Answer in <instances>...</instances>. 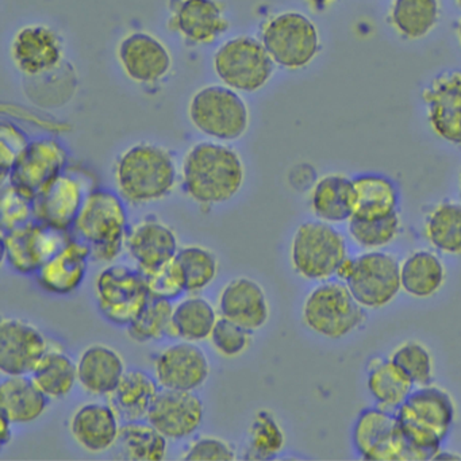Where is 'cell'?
Returning a JSON list of instances; mask_svg holds the SVG:
<instances>
[{
	"mask_svg": "<svg viewBox=\"0 0 461 461\" xmlns=\"http://www.w3.org/2000/svg\"><path fill=\"white\" fill-rule=\"evenodd\" d=\"M241 155L225 142L201 141L194 144L183 158L182 187L199 206L228 203L239 195L245 183Z\"/></svg>",
	"mask_w": 461,
	"mask_h": 461,
	"instance_id": "cell-1",
	"label": "cell"
},
{
	"mask_svg": "<svg viewBox=\"0 0 461 461\" xmlns=\"http://www.w3.org/2000/svg\"><path fill=\"white\" fill-rule=\"evenodd\" d=\"M395 417L412 461L434 460L455 426L457 406L449 391L423 385L412 390Z\"/></svg>",
	"mask_w": 461,
	"mask_h": 461,
	"instance_id": "cell-2",
	"label": "cell"
},
{
	"mask_svg": "<svg viewBox=\"0 0 461 461\" xmlns=\"http://www.w3.org/2000/svg\"><path fill=\"white\" fill-rule=\"evenodd\" d=\"M176 161L171 150L139 142L123 150L114 163V182L123 201L133 206L163 201L176 187Z\"/></svg>",
	"mask_w": 461,
	"mask_h": 461,
	"instance_id": "cell-3",
	"label": "cell"
},
{
	"mask_svg": "<svg viewBox=\"0 0 461 461\" xmlns=\"http://www.w3.org/2000/svg\"><path fill=\"white\" fill-rule=\"evenodd\" d=\"M72 230L75 239L88 245L93 261L113 263L126 249L128 212L120 194L94 188L88 194Z\"/></svg>",
	"mask_w": 461,
	"mask_h": 461,
	"instance_id": "cell-4",
	"label": "cell"
},
{
	"mask_svg": "<svg viewBox=\"0 0 461 461\" xmlns=\"http://www.w3.org/2000/svg\"><path fill=\"white\" fill-rule=\"evenodd\" d=\"M303 325L317 336L341 339L360 330L366 322V310L350 293L347 283L326 280L315 285L302 306Z\"/></svg>",
	"mask_w": 461,
	"mask_h": 461,
	"instance_id": "cell-5",
	"label": "cell"
},
{
	"mask_svg": "<svg viewBox=\"0 0 461 461\" xmlns=\"http://www.w3.org/2000/svg\"><path fill=\"white\" fill-rule=\"evenodd\" d=\"M191 125L212 141L234 142L247 134L250 113L241 94L223 85L199 88L187 106Z\"/></svg>",
	"mask_w": 461,
	"mask_h": 461,
	"instance_id": "cell-6",
	"label": "cell"
},
{
	"mask_svg": "<svg viewBox=\"0 0 461 461\" xmlns=\"http://www.w3.org/2000/svg\"><path fill=\"white\" fill-rule=\"evenodd\" d=\"M347 258L344 234L323 221L301 223L291 240V267L298 276L310 282L333 279Z\"/></svg>",
	"mask_w": 461,
	"mask_h": 461,
	"instance_id": "cell-7",
	"label": "cell"
},
{
	"mask_svg": "<svg viewBox=\"0 0 461 461\" xmlns=\"http://www.w3.org/2000/svg\"><path fill=\"white\" fill-rule=\"evenodd\" d=\"M275 66L261 40L237 36L223 42L212 56V69L223 86L240 94L263 90L274 77Z\"/></svg>",
	"mask_w": 461,
	"mask_h": 461,
	"instance_id": "cell-8",
	"label": "cell"
},
{
	"mask_svg": "<svg viewBox=\"0 0 461 461\" xmlns=\"http://www.w3.org/2000/svg\"><path fill=\"white\" fill-rule=\"evenodd\" d=\"M260 40L276 66L287 71L309 67L321 50L317 26L298 12L274 15L261 26Z\"/></svg>",
	"mask_w": 461,
	"mask_h": 461,
	"instance_id": "cell-9",
	"label": "cell"
},
{
	"mask_svg": "<svg viewBox=\"0 0 461 461\" xmlns=\"http://www.w3.org/2000/svg\"><path fill=\"white\" fill-rule=\"evenodd\" d=\"M149 296L145 275L139 268L110 264L96 276V304L102 317L113 325L128 328Z\"/></svg>",
	"mask_w": 461,
	"mask_h": 461,
	"instance_id": "cell-10",
	"label": "cell"
},
{
	"mask_svg": "<svg viewBox=\"0 0 461 461\" xmlns=\"http://www.w3.org/2000/svg\"><path fill=\"white\" fill-rule=\"evenodd\" d=\"M344 283L364 309H383L402 291L401 263L391 253L366 250L352 258V272Z\"/></svg>",
	"mask_w": 461,
	"mask_h": 461,
	"instance_id": "cell-11",
	"label": "cell"
},
{
	"mask_svg": "<svg viewBox=\"0 0 461 461\" xmlns=\"http://www.w3.org/2000/svg\"><path fill=\"white\" fill-rule=\"evenodd\" d=\"M94 188L95 185L85 171L67 167L63 174L34 198V220L58 230H72L88 194Z\"/></svg>",
	"mask_w": 461,
	"mask_h": 461,
	"instance_id": "cell-12",
	"label": "cell"
},
{
	"mask_svg": "<svg viewBox=\"0 0 461 461\" xmlns=\"http://www.w3.org/2000/svg\"><path fill=\"white\" fill-rule=\"evenodd\" d=\"M353 450L366 461H412L395 412L377 406L361 410L352 426Z\"/></svg>",
	"mask_w": 461,
	"mask_h": 461,
	"instance_id": "cell-13",
	"label": "cell"
},
{
	"mask_svg": "<svg viewBox=\"0 0 461 461\" xmlns=\"http://www.w3.org/2000/svg\"><path fill=\"white\" fill-rule=\"evenodd\" d=\"M69 239V231L58 230L34 220L14 230L2 233L4 258L17 274L25 276L37 275Z\"/></svg>",
	"mask_w": 461,
	"mask_h": 461,
	"instance_id": "cell-14",
	"label": "cell"
},
{
	"mask_svg": "<svg viewBox=\"0 0 461 461\" xmlns=\"http://www.w3.org/2000/svg\"><path fill=\"white\" fill-rule=\"evenodd\" d=\"M10 58L18 72L37 79L63 67L64 41L58 31L42 23L26 25L13 37Z\"/></svg>",
	"mask_w": 461,
	"mask_h": 461,
	"instance_id": "cell-15",
	"label": "cell"
},
{
	"mask_svg": "<svg viewBox=\"0 0 461 461\" xmlns=\"http://www.w3.org/2000/svg\"><path fill=\"white\" fill-rule=\"evenodd\" d=\"M68 167V153L55 139H37L23 150L6 183L34 201ZM5 185V183H4Z\"/></svg>",
	"mask_w": 461,
	"mask_h": 461,
	"instance_id": "cell-16",
	"label": "cell"
},
{
	"mask_svg": "<svg viewBox=\"0 0 461 461\" xmlns=\"http://www.w3.org/2000/svg\"><path fill=\"white\" fill-rule=\"evenodd\" d=\"M168 29L185 44L212 45L230 28L220 0H169Z\"/></svg>",
	"mask_w": 461,
	"mask_h": 461,
	"instance_id": "cell-17",
	"label": "cell"
},
{
	"mask_svg": "<svg viewBox=\"0 0 461 461\" xmlns=\"http://www.w3.org/2000/svg\"><path fill=\"white\" fill-rule=\"evenodd\" d=\"M117 59L128 79L141 86L166 79L174 63L167 45L148 32L126 34L118 44Z\"/></svg>",
	"mask_w": 461,
	"mask_h": 461,
	"instance_id": "cell-18",
	"label": "cell"
},
{
	"mask_svg": "<svg viewBox=\"0 0 461 461\" xmlns=\"http://www.w3.org/2000/svg\"><path fill=\"white\" fill-rule=\"evenodd\" d=\"M50 348L47 336L33 323L18 318L0 322V371L5 376L32 375Z\"/></svg>",
	"mask_w": 461,
	"mask_h": 461,
	"instance_id": "cell-19",
	"label": "cell"
},
{
	"mask_svg": "<svg viewBox=\"0 0 461 461\" xmlns=\"http://www.w3.org/2000/svg\"><path fill=\"white\" fill-rule=\"evenodd\" d=\"M209 357L195 342L180 341L161 350L155 358V377L161 388L196 391L210 376Z\"/></svg>",
	"mask_w": 461,
	"mask_h": 461,
	"instance_id": "cell-20",
	"label": "cell"
},
{
	"mask_svg": "<svg viewBox=\"0 0 461 461\" xmlns=\"http://www.w3.org/2000/svg\"><path fill=\"white\" fill-rule=\"evenodd\" d=\"M431 131L438 139L461 148V72L434 77L422 93Z\"/></svg>",
	"mask_w": 461,
	"mask_h": 461,
	"instance_id": "cell-21",
	"label": "cell"
},
{
	"mask_svg": "<svg viewBox=\"0 0 461 461\" xmlns=\"http://www.w3.org/2000/svg\"><path fill=\"white\" fill-rule=\"evenodd\" d=\"M204 406L195 391L166 390L158 393L147 420L168 439L194 436L203 422Z\"/></svg>",
	"mask_w": 461,
	"mask_h": 461,
	"instance_id": "cell-22",
	"label": "cell"
},
{
	"mask_svg": "<svg viewBox=\"0 0 461 461\" xmlns=\"http://www.w3.org/2000/svg\"><path fill=\"white\" fill-rule=\"evenodd\" d=\"M179 249L176 231L155 215L142 218L126 237V250L144 274L174 260Z\"/></svg>",
	"mask_w": 461,
	"mask_h": 461,
	"instance_id": "cell-23",
	"label": "cell"
},
{
	"mask_svg": "<svg viewBox=\"0 0 461 461\" xmlns=\"http://www.w3.org/2000/svg\"><path fill=\"white\" fill-rule=\"evenodd\" d=\"M220 315L248 330H260L268 323L271 306L260 283L247 276L234 277L223 285L218 296Z\"/></svg>",
	"mask_w": 461,
	"mask_h": 461,
	"instance_id": "cell-24",
	"label": "cell"
},
{
	"mask_svg": "<svg viewBox=\"0 0 461 461\" xmlns=\"http://www.w3.org/2000/svg\"><path fill=\"white\" fill-rule=\"evenodd\" d=\"M93 261L88 245L71 237L69 241L37 272L40 287L52 295L67 296L85 282L88 264Z\"/></svg>",
	"mask_w": 461,
	"mask_h": 461,
	"instance_id": "cell-25",
	"label": "cell"
},
{
	"mask_svg": "<svg viewBox=\"0 0 461 461\" xmlns=\"http://www.w3.org/2000/svg\"><path fill=\"white\" fill-rule=\"evenodd\" d=\"M121 418L110 403H86L69 420L75 441L90 453H104L117 445Z\"/></svg>",
	"mask_w": 461,
	"mask_h": 461,
	"instance_id": "cell-26",
	"label": "cell"
},
{
	"mask_svg": "<svg viewBox=\"0 0 461 461\" xmlns=\"http://www.w3.org/2000/svg\"><path fill=\"white\" fill-rule=\"evenodd\" d=\"M77 366V382L86 393L94 396L112 395L128 371L121 353L104 344L86 348L80 353Z\"/></svg>",
	"mask_w": 461,
	"mask_h": 461,
	"instance_id": "cell-27",
	"label": "cell"
},
{
	"mask_svg": "<svg viewBox=\"0 0 461 461\" xmlns=\"http://www.w3.org/2000/svg\"><path fill=\"white\" fill-rule=\"evenodd\" d=\"M399 188L390 177L382 174H361L352 177L353 217H387L398 212Z\"/></svg>",
	"mask_w": 461,
	"mask_h": 461,
	"instance_id": "cell-28",
	"label": "cell"
},
{
	"mask_svg": "<svg viewBox=\"0 0 461 461\" xmlns=\"http://www.w3.org/2000/svg\"><path fill=\"white\" fill-rule=\"evenodd\" d=\"M0 412L14 425H28L39 420L50 407L45 395L32 376H7L0 384Z\"/></svg>",
	"mask_w": 461,
	"mask_h": 461,
	"instance_id": "cell-29",
	"label": "cell"
},
{
	"mask_svg": "<svg viewBox=\"0 0 461 461\" xmlns=\"http://www.w3.org/2000/svg\"><path fill=\"white\" fill-rule=\"evenodd\" d=\"M310 210L323 222H348L353 217L352 179L344 174H328L320 177L310 190Z\"/></svg>",
	"mask_w": 461,
	"mask_h": 461,
	"instance_id": "cell-30",
	"label": "cell"
},
{
	"mask_svg": "<svg viewBox=\"0 0 461 461\" xmlns=\"http://www.w3.org/2000/svg\"><path fill=\"white\" fill-rule=\"evenodd\" d=\"M447 282V267L436 252L415 250L401 263L402 291L414 299L436 296Z\"/></svg>",
	"mask_w": 461,
	"mask_h": 461,
	"instance_id": "cell-31",
	"label": "cell"
},
{
	"mask_svg": "<svg viewBox=\"0 0 461 461\" xmlns=\"http://www.w3.org/2000/svg\"><path fill=\"white\" fill-rule=\"evenodd\" d=\"M415 385L390 357L372 358L366 366V390L375 406L395 412Z\"/></svg>",
	"mask_w": 461,
	"mask_h": 461,
	"instance_id": "cell-32",
	"label": "cell"
},
{
	"mask_svg": "<svg viewBox=\"0 0 461 461\" xmlns=\"http://www.w3.org/2000/svg\"><path fill=\"white\" fill-rule=\"evenodd\" d=\"M158 387L160 384L156 377L150 376L148 372L128 369L114 393L110 395V404L125 422L145 420L160 393Z\"/></svg>",
	"mask_w": 461,
	"mask_h": 461,
	"instance_id": "cell-33",
	"label": "cell"
},
{
	"mask_svg": "<svg viewBox=\"0 0 461 461\" xmlns=\"http://www.w3.org/2000/svg\"><path fill=\"white\" fill-rule=\"evenodd\" d=\"M218 318L212 302L194 294L175 304L171 337L195 344L204 341L212 336Z\"/></svg>",
	"mask_w": 461,
	"mask_h": 461,
	"instance_id": "cell-34",
	"label": "cell"
},
{
	"mask_svg": "<svg viewBox=\"0 0 461 461\" xmlns=\"http://www.w3.org/2000/svg\"><path fill=\"white\" fill-rule=\"evenodd\" d=\"M31 376L40 390L50 399L66 398L72 393L75 384L79 383L77 363L60 348H50Z\"/></svg>",
	"mask_w": 461,
	"mask_h": 461,
	"instance_id": "cell-35",
	"label": "cell"
},
{
	"mask_svg": "<svg viewBox=\"0 0 461 461\" xmlns=\"http://www.w3.org/2000/svg\"><path fill=\"white\" fill-rule=\"evenodd\" d=\"M423 233L437 252L461 256V203L441 202L431 207L423 222Z\"/></svg>",
	"mask_w": 461,
	"mask_h": 461,
	"instance_id": "cell-36",
	"label": "cell"
},
{
	"mask_svg": "<svg viewBox=\"0 0 461 461\" xmlns=\"http://www.w3.org/2000/svg\"><path fill=\"white\" fill-rule=\"evenodd\" d=\"M117 445L126 460L163 461L168 452V438L142 420L123 423Z\"/></svg>",
	"mask_w": 461,
	"mask_h": 461,
	"instance_id": "cell-37",
	"label": "cell"
},
{
	"mask_svg": "<svg viewBox=\"0 0 461 461\" xmlns=\"http://www.w3.org/2000/svg\"><path fill=\"white\" fill-rule=\"evenodd\" d=\"M285 431L276 415L268 409L258 410L248 428L245 458L272 460L285 450Z\"/></svg>",
	"mask_w": 461,
	"mask_h": 461,
	"instance_id": "cell-38",
	"label": "cell"
},
{
	"mask_svg": "<svg viewBox=\"0 0 461 461\" xmlns=\"http://www.w3.org/2000/svg\"><path fill=\"white\" fill-rule=\"evenodd\" d=\"M439 18L438 0H393L391 25L406 40L428 36Z\"/></svg>",
	"mask_w": 461,
	"mask_h": 461,
	"instance_id": "cell-39",
	"label": "cell"
},
{
	"mask_svg": "<svg viewBox=\"0 0 461 461\" xmlns=\"http://www.w3.org/2000/svg\"><path fill=\"white\" fill-rule=\"evenodd\" d=\"M174 263L182 276L185 293L198 294L206 290L217 279L220 271L217 256L202 245L180 248Z\"/></svg>",
	"mask_w": 461,
	"mask_h": 461,
	"instance_id": "cell-40",
	"label": "cell"
},
{
	"mask_svg": "<svg viewBox=\"0 0 461 461\" xmlns=\"http://www.w3.org/2000/svg\"><path fill=\"white\" fill-rule=\"evenodd\" d=\"M174 304L168 299L149 296L140 314L128 326V334L139 344L171 337Z\"/></svg>",
	"mask_w": 461,
	"mask_h": 461,
	"instance_id": "cell-41",
	"label": "cell"
},
{
	"mask_svg": "<svg viewBox=\"0 0 461 461\" xmlns=\"http://www.w3.org/2000/svg\"><path fill=\"white\" fill-rule=\"evenodd\" d=\"M402 231V220L399 212L387 217L366 218L352 217L348 221V233L357 247L364 250H382L393 244Z\"/></svg>",
	"mask_w": 461,
	"mask_h": 461,
	"instance_id": "cell-42",
	"label": "cell"
},
{
	"mask_svg": "<svg viewBox=\"0 0 461 461\" xmlns=\"http://www.w3.org/2000/svg\"><path fill=\"white\" fill-rule=\"evenodd\" d=\"M415 387L433 384L434 357L430 349L420 341H406L398 345L388 356Z\"/></svg>",
	"mask_w": 461,
	"mask_h": 461,
	"instance_id": "cell-43",
	"label": "cell"
},
{
	"mask_svg": "<svg viewBox=\"0 0 461 461\" xmlns=\"http://www.w3.org/2000/svg\"><path fill=\"white\" fill-rule=\"evenodd\" d=\"M252 334V331L221 315L209 339L215 352L222 357L236 358L249 349Z\"/></svg>",
	"mask_w": 461,
	"mask_h": 461,
	"instance_id": "cell-44",
	"label": "cell"
},
{
	"mask_svg": "<svg viewBox=\"0 0 461 461\" xmlns=\"http://www.w3.org/2000/svg\"><path fill=\"white\" fill-rule=\"evenodd\" d=\"M34 221L33 201L18 193L12 185H2L0 199V226L2 233L14 230Z\"/></svg>",
	"mask_w": 461,
	"mask_h": 461,
	"instance_id": "cell-45",
	"label": "cell"
},
{
	"mask_svg": "<svg viewBox=\"0 0 461 461\" xmlns=\"http://www.w3.org/2000/svg\"><path fill=\"white\" fill-rule=\"evenodd\" d=\"M31 144L23 129L12 121H4L0 125V169H2V185L9 179L13 167Z\"/></svg>",
	"mask_w": 461,
	"mask_h": 461,
	"instance_id": "cell-46",
	"label": "cell"
},
{
	"mask_svg": "<svg viewBox=\"0 0 461 461\" xmlns=\"http://www.w3.org/2000/svg\"><path fill=\"white\" fill-rule=\"evenodd\" d=\"M144 275L148 290H149L152 296L174 301V299L179 298L182 294L185 293L182 276H180L174 260L169 261L168 264L160 267V268L145 272Z\"/></svg>",
	"mask_w": 461,
	"mask_h": 461,
	"instance_id": "cell-47",
	"label": "cell"
},
{
	"mask_svg": "<svg viewBox=\"0 0 461 461\" xmlns=\"http://www.w3.org/2000/svg\"><path fill=\"white\" fill-rule=\"evenodd\" d=\"M182 460L187 461H234L237 452L226 439L214 436L196 438L183 453Z\"/></svg>",
	"mask_w": 461,
	"mask_h": 461,
	"instance_id": "cell-48",
	"label": "cell"
},
{
	"mask_svg": "<svg viewBox=\"0 0 461 461\" xmlns=\"http://www.w3.org/2000/svg\"><path fill=\"white\" fill-rule=\"evenodd\" d=\"M0 423H2V428H0V444L5 447L12 442L13 425H14V423H13L10 418L7 417L6 414H4V412H0Z\"/></svg>",
	"mask_w": 461,
	"mask_h": 461,
	"instance_id": "cell-49",
	"label": "cell"
},
{
	"mask_svg": "<svg viewBox=\"0 0 461 461\" xmlns=\"http://www.w3.org/2000/svg\"><path fill=\"white\" fill-rule=\"evenodd\" d=\"M334 0H307V4L310 5L312 10L315 12H322L326 7L330 6Z\"/></svg>",
	"mask_w": 461,
	"mask_h": 461,
	"instance_id": "cell-50",
	"label": "cell"
},
{
	"mask_svg": "<svg viewBox=\"0 0 461 461\" xmlns=\"http://www.w3.org/2000/svg\"><path fill=\"white\" fill-rule=\"evenodd\" d=\"M457 32H458V40H460V44H461V21H460V23H458Z\"/></svg>",
	"mask_w": 461,
	"mask_h": 461,
	"instance_id": "cell-51",
	"label": "cell"
},
{
	"mask_svg": "<svg viewBox=\"0 0 461 461\" xmlns=\"http://www.w3.org/2000/svg\"><path fill=\"white\" fill-rule=\"evenodd\" d=\"M458 190H460V196H461V172H460V176H458Z\"/></svg>",
	"mask_w": 461,
	"mask_h": 461,
	"instance_id": "cell-52",
	"label": "cell"
},
{
	"mask_svg": "<svg viewBox=\"0 0 461 461\" xmlns=\"http://www.w3.org/2000/svg\"><path fill=\"white\" fill-rule=\"evenodd\" d=\"M456 2H457L458 7L461 9V0H456Z\"/></svg>",
	"mask_w": 461,
	"mask_h": 461,
	"instance_id": "cell-53",
	"label": "cell"
}]
</instances>
